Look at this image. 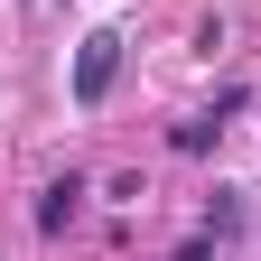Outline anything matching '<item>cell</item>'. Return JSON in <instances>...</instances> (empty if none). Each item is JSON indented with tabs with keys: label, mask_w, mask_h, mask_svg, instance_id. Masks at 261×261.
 I'll use <instances>...</instances> for the list:
<instances>
[{
	"label": "cell",
	"mask_w": 261,
	"mask_h": 261,
	"mask_svg": "<svg viewBox=\"0 0 261 261\" xmlns=\"http://www.w3.org/2000/svg\"><path fill=\"white\" fill-rule=\"evenodd\" d=\"M112 75H121V38H112V28H93V38L75 47V103L93 112V103L112 93Z\"/></svg>",
	"instance_id": "obj_1"
},
{
	"label": "cell",
	"mask_w": 261,
	"mask_h": 261,
	"mask_svg": "<svg viewBox=\"0 0 261 261\" xmlns=\"http://www.w3.org/2000/svg\"><path fill=\"white\" fill-rule=\"evenodd\" d=\"M75 215H84V177H56V187L38 196V233H65Z\"/></svg>",
	"instance_id": "obj_2"
},
{
	"label": "cell",
	"mask_w": 261,
	"mask_h": 261,
	"mask_svg": "<svg viewBox=\"0 0 261 261\" xmlns=\"http://www.w3.org/2000/svg\"><path fill=\"white\" fill-rule=\"evenodd\" d=\"M215 130H224L215 112H196V121H177V130H168V149H177V159H205V149H215Z\"/></svg>",
	"instance_id": "obj_3"
},
{
	"label": "cell",
	"mask_w": 261,
	"mask_h": 261,
	"mask_svg": "<svg viewBox=\"0 0 261 261\" xmlns=\"http://www.w3.org/2000/svg\"><path fill=\"white\" fill-rule=\"evenodd\" d=\"M205 233L224 243V233H243V205H233V187H215V205H205Z\"/></svg>",
	"instance_id": "obj_4"
},
{
	"label": "cell",
	"mask_w": 261,
	"mask_h": 261,
	"mask_svg": "<svg viewBox=\"0 0 261 261\" xmlns=\"http://www.w3.org/2000/svg\"><path fill=\"white\" fill-rule=\"evenodd\" d=\"M177 261H215V233H196V243H177Z\"/></svg>",
	"instance_id": "obj_5"
}]
</instances>
